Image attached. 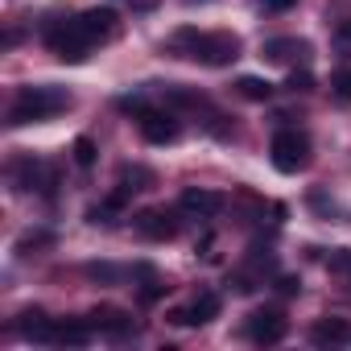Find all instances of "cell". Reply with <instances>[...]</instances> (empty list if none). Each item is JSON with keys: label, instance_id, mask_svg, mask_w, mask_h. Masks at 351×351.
Instances as JSON below:
<instances>
[{"label": "cell", "instance_id": "6da1fadb", "mask_svg": "<svg viewBox=\"0 0 351 351\" xmlns=\"http://www.w3.org/2000/svg\"><path fill=\"white\" fill-rule=\"evenodd\" d=\"M169 50L178 58H195L203 66H228L240 58V38L236 34H203V29H178L169 38Z\"/></svg>", "mask_w": 351, "mask_h": 351}, {"label": "cell", "instance_id": "7a4b0ae2", "mask_svg": "<svg viewBox=\"0 0 351 351\" xmlns=\"http://www.w3.org/2000/svg\"><path fill=\"white\" fill-rule=\"evenodd\" d=\"M71 104L66 91L58 87H21L13 108H9V124H38V120H50L54 112H62Z\"/></svg>", "mask_w": 351, "mask_h": 351}, {"label": "cell", "instance_id": "3957f363", "mask_svg": "<svg viewBox=\"0 0 351 351\" xmlns=\"http://www.w3.org/2000/svg\"><path fill=\"white\" fill-rule=\"evenodd\" d=\"M269 157L281 173H298L310 165V136L298 132V128H281L273 141H269Z\"/></svg>", "mask_w": 351, "mask_h": 351}, {"label": "cell", "instance_id": "277c9868", "mask_svg": "<svg viewBox=\"0 0 351 351\" xmlns=\"http://www.w3.org/2000/svg\"><path fill=\"white\" fill-rule=\"evenodd\" d=\"M46 46H50L62 62H83L87 50H91L95 42L83 34V25H79V17H75V21H58V25H50V29H46Z\"/></svg>", "mask_w": 351, "mask_h": 351}, {"label": "cell", "instance_id": "5b68a950", "mask_svg": "<svg viewBox=\"0 0 351 351\" xmlns=\"http://www.w3.org/2000/svg\"><path fill=\"white\" fill-rule=\"evenodd\" d=\"M132 223L145 240H173L178 236V215L165 211V207H145V211L132 215Z\"/></svg>", "mask_w": 351, "mask_h": 351}, {"label": "cell", "instance_id": "8992f818", "mask_svg": "<svg viewBox=\"0 0 351 351\" xmlns=\"http://www.w3.org/2000/svg\"><path fill=\"white\" fill-rule=\"evenodd\" d=\"M178 207H182V215H191V219H215V215L228 207V195H219V191H203V186H191V191H182Z\"/></svg>", "mask_w": 351, "mask_h": 351}, {"label": "cell", "instance_id": "52a82bcc", "mask_svg": "<svg viewBox=\"0 0 351 351\" xmlns=\"http://www.w3.org/2000/svg\"><path fill=\"white\" fill-rule=\"evenodd\" d=\"M141 136L149 145H169V141H178V116L173 112H161V108H149L141 116Z\"/></svg>", "mask_w": 351, "mask_h": 351}, {"label": "cell", "instance_id": "ba28073f", "mask_svg": "<svg viewBox=\"0 0 351 351\" xmlns=\"http://www.w3.org/2000/svg\"><path fill=\"white\" fill-rule=\"evenodd\" d=\"M285 330H289V322H285V314L281 310H256L252 318H248V335H252V343H281L285 339Z\"/></svg>", "mask_w": 351, "mask_h": 351}, {"label": "cell", "instance_id": "9c48e42d", "mask_svg": "<svg viewBox=\"0 0 351 351\" xmlns=\"http://www.w3.org/2000/svg\"><path fill=\"white\" fill-rule=\"evenodd\" d=\"M87 318H91V326H95V330H104V335H112V339H124V335H132V330H136L132 314H128V310H120V306H95Z\"/></svg>", "mask_w": 351, "mask_h": 351}, {"label": "cell", "instance_id": "30bf717a", "mask_svg": "<svg viewBox=\"0 0 351 351\" xmlns=\"http://www.w3.org/2000/svg\"><path fill=\"white\" fill-rule=\"evenodd\" d=\"M17 330H21V339H29V343H54V330H58V322L54 318H46V310H21L17 314Z\"/></svg>", "mask_w": 351, "mask_h": 351}, {"label": "cell", "instance_id": "8fae6325", "mask_svg": "<svg viewBox=\"0 0 351 351\" xmlns=\"http://www.w3.org/2000/svg\"><path fill=\"white\" fill-rule=\"evenodd\" d=\"M13 178H17V186L21 191H54V173L42 165V161H34V157H25V161H17L13 165Z\"/></svg>", "mask_w": 351, "mask_h": 351}, {"label": "cell", "instance_id": "7c38bea8", "mask_svg": "<svg viewBox=\"0 0 351 351\" xmlns=\"http://www.w3.org/2000/svg\"><path fill=\"white\" fill-rule=\"evenodd\" d=\"M306 54H310V42H302V38H269L261 46L265 62H293V58H306Z\"/></svg>", "mask_w": 351, "mask_h": 351}, {"label": "cell", "instance_id": "4fadbf2b", "mask_svg": "<svg viewBox=\"0 0 351 351\" xmlns=\"http://www.w3.org/2000/svg\"><path fill=\"white\" fill-rule=\"evenodd\" d=\"M79 25L91 42H108L116 34V13L112 9H87V13H79Z\"/></svg>", "mask_w": 351, "mask_h": 351}, {"label": "cell", "instance_id": "5bb4252c", "mask_svg": "<svg viewBox=\"0 0 351 351\" xmlns=\"http://www.w3.org/2000/svg\"><path fill=\"white\" fill-rule=\"evenodd\" d=\"M310 339H314L318 347H339V343H351V322H347V318H322V322H314Z\"/></svg>", "mask_w": 351, "mask_h": 351}, {"label": "cell", "instance_id": "9a60e30c", "mask_svg": "<svg viewBox=\"0 0 351 351\" xmlns=\"http://www.w3.org/2000/svg\"><path fill=\"white\" fill-rule=\"evenodd\" d=\"M91 330H95L91 318H62L58 330H54V343H62V347H87Z\"/></svg>", "mask_w": 351, "mask_h": 351}, {"label": "cell", "instance_id": "2e32d148", "mask_svg": "<svg viewBox=\"0 0 351 351\" xmlns=\"http://www.w3.org/2000/svg\"><path fill=\"white\" fill-rule=\"evenodd\" d=\"M219 306H223V302H219V293H211V289H207V293H199V298L186 306V310H191V326H203V322H211V318L219 314Z\"/></svg>", "mask_w": 351, "mask_h": 351}, {"label": "cell", "instance_id": "e0dca14e", "mask_svg": "<svg viewBox=\"0 0 351 351\" xmlns=\"http://www.w3.org/2000/svg\"><path fill=\"white\" fill-rule=\"evenodd\" d=\"M236 91H240L244 99H252V104H269V99H273V83H269V79H256V75H244V79L236 83Z\"/></svg>", "mask_w": 351, "mask_h": 351}, {"label": "cell", "instance_id": "ac0fdd59", "mask_svg": "<svg viewBox=\"0 0 351 351\" xmlns=\"http://www.w3.org/2000/svg\"><path fill=\"white\" fill-rule=\"evenodd\" d=\"M120 186L124 191H145V186H153V173L141 169V165H124L120 169Z\"/></svg>", "mask_w": 351, "mask_h": 351}, {"label": "cell", "instance_id": "d6986e66", "mask_svg": "<svg viewBox=\"0 0 351 351\" xmlns=\"http://www.w3.org/2000/svg\"><path fill=\"white\" fill-rule=\"evenodd\" d=\"M50 244H54L50 232H25V236L17 240V256H34V248H50Z\"/></svg>", "mask_w": 351, "mask_h": 351}, {"label": "cell", "instance_id": "ffe728a7", "mask_svg": "<svg viewBox=\"0 0 351 351\" xmlns=\"http://www.w3.org/2000/svg\"><path fill=\"white\" fill-rule=\"evenodd\" d=\"M326 269H330L335 277L351 281V248H335V252H330V261H326Z\"/></svg>", "mask_w": 351, "mask_h": 351}, {"label": "cell", "instance_id": "44dd1931", "mask_svg": "<svg viewBox=\"0 0 351 351\" xmlns=\"http://www.w3.org/2000/svg\"><path fill=\"white\" fill-rule=\"evenodd\" d=\"M285 87H289L293 95H306V91H314V75H310V71H298V66H293V71L285 75Z\"/></svg>", "mask_w": 351, "mask_h": 351}, {"label": "cell", "instance_id": "7402d4cb", "mask_svg": "<svg viewBox=\"0 0 351 351\" xmlns=\"http://www.w3.org/2000/svg\"><path fill=\"white\" fill-rule=\"evenodd\" d=\"M71 153H75V161H79L83 169H91V165H95V141H91V136H79V141L71 145Z\"/></svg>", "mask_w": 351, "mask_h": 351}, {"label": "cell", "instance_id": "603a6c76", "mask_svg": "<svg viewBox=\"0 0 351 351\" xmlns=\"http://www.w3.org/2000/svg\"><path fill=\"white\" fill-rule=\"evenodd\" d=\"M330 91H335V99L351 104V66H343V71L330 75Z\"/></svg>", "mask_w": 351, "mask_h": 351}, {"label": "cell", "instance_id": "cb8c5ba5", "mask_svg": "<svg viewBox=\"0 0 351 351\" xmlns=\"http://www.w3.org/2000/svg\"><path fill=\"white\" fill-rule=\"evenodd\" d=\"M116 108H120V112H124V116H136V120H141V116H145V112H149V104H145V99H141V95H124V99H120V104H116Z\"/></svg>", "mask_w": 351, "mask_h": 351}, {"label": "cell", "instance_id": "d4e9b609", "mask_svg": "<svg viewBox=\"0 0 351 351\" xmlns=\"http://www.w3.org/2000/svg\"><path fill=\"white\" fill-rule=\"evenodd\" d=\"M335 46L339 50H351V21H339L335 25Z\"/></svg>", "mask_w": 351, "mask_h": 351}, {"label": "cell", "instance_id": "484cf974", "mask_svg": "<svg viewBox=\"0 0 351 351\" xmlns=\"http://www.w3.org/2000/svg\"><path fill=\"white\" fill-rule=\"evenodd\" d=\"M87 277H95V281H112V277H120L112 265H87Z\"/></svg>", "mask_w": 351, "mask_h": 351}, {"label": "cell", "instance_id": "4316f807", "mask_svg": "<svg viewBox=\"0 0 351 351\" xmlns=\"http://www.w3.org/2000/svg\"><path fill=\"white\" fill-rule=\"evenodd\" d=\"M277 289H281L285 298H293V293L302 289V281H298V277H277Z\"/></svg>", "mask_w": 351, "mask_h": 351}, {"label": "cell", "instance_id": "83f0119b", "mask_svg": "<svg viewBox=\"0 0 351 351\" xmlns=\"http://www.w3.org/2000/svg\"><path fill=\"white\" fill-rule=\"evenodd\" d=\"M261 5H265V9H273V13H289L298 0H261Z\"/></svg>", "mask_w": 351, "mask_h": 351}]
</instances>
